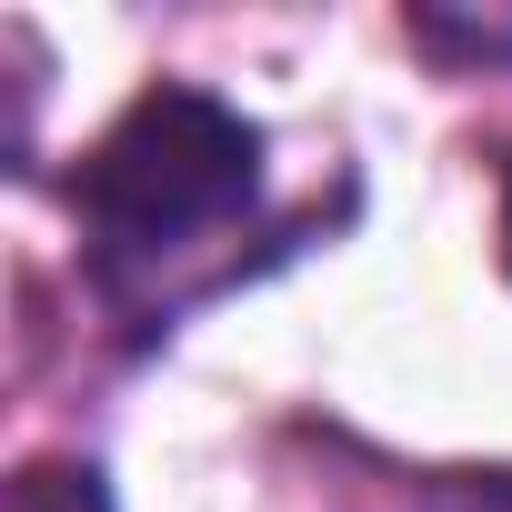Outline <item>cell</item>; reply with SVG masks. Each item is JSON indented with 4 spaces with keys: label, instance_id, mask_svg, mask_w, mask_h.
Returning <instances> with one entry per match:
<instances>
[{
    "label": "cell",
    "instance_id": "obj_2",
    "mask_svg": "<svg viewBox=\"0 0 512 512\" xmlns=\"http://www.w3.org/2000/svg\"><path fill=\"white\" fill-rule=\"evenodd\" d=\"M11 512H111V492H101L91 462H31L11 482Z\"/></svg>",
    "mask_w": 512,
    "mask_h": 512
},
{
    "label": "cell",
    "instance_id": "obj_3",
    "mask_svg": "<svg viewBox=\"0 0 512 512\" xmlns=\"http://www.w3.org/2000/svg\"><path fill=\"white\" fill-rule=\"evenodd\" d=\"M502 262H512V151H502Z\"/></svg>",
    "mask_w": 512,
    "mask_h": 512
},
{
    "label": "cell",
    "instance_id": "obj_1",
    "mask_svg": "<svg viewBox=\"0 0 512 512\" xmlns=\"http://www.w3.org/2000/svg\"><path fill=\"white\" fill-rule=\"evenodd\" d=\"M71 211L91 241V282L121 312H181L231 272V241L262 211V131L191 81H161L91 141Z\"/></svg>",
    "mask_w": 512,
    "mask_h": 512
}]
</instances>
